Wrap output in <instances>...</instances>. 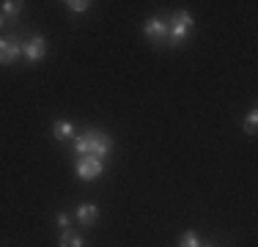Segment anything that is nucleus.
I'll use <instances>...</instances> for the list:
<instances>
[{"instance_id": "1", "label": "nucleus", "mask_w": 258, "mask_h": 247, "mask_svg": "<svg viewBox=\"0 0 258 247\" xmlns=\"http://www.w3.org/2000/svg\"><path fill=\"white\" fill-rule=\"evenodd\" d=\"M75 151L80 157H94V159H104L113 151V138L99 132V129H91V132L75 135Z\"/></svg>"}, {"instance_id": "2", "label": "nucleus", "mask_w": 258, "mask_h": 247, "mask_svg": "<svg viewBox=\"0 0 258 247\" xmlns=\"http://www.w3.org/2000/svg\"><path fill=\"white\" fill-rule=\"evenodd\" d=\"M192 28H195L192 14H187V11H179V14H176L173 20L168 22V44H170V47L181 44V41H184V36H187Z\"/></svg>"}, {"instance_id": "3", "label": "nucleus", "mask_w": 258, "mask_h": 247, "mask_svg": "<svg viewBox=\"0 0 258 247\" xmlns=\"http://www.w3.org/2000/svg\"><path fill=\"white\" fill-rule=\"evenodd\" d=\"M77 176L91 181V178H99L102 176V159H94V157H80L77 165H75Z\"/></svg>"}, {"instance_id": "4", "label": "nucleus", "mask_w": 258, "mask_h": 247, "mask_svg": "<svg viewBox=\"0 0 258 247\" xmlns=\"http://www.w3.org/2000/svg\"><path fill=\"white\" fill-rule=\"evenodd\" d=\"M22 55L30 60V64H36V60H41L47 55V39L44 36H33V39L28 41L25 47H22Z\"/></svg>"}, {"instance_id": "5", "label": "nucleus", "mask_w": 258, "mask_h": 247, "mask_svg": "<svg viewBox=\"0 0 258 247\" xmlns=\"http://www.w3.org/2000/svg\"><path fill=\"white\" fill-rule=\"evenodd\" d=\"M143 33H146V39H151V41H168V22L159 20V17H151V20L146 22Z\"/></svg>"}, {"instance_id": "6", "label": "nucleus", "mask_w": 258, "mask_h": 247, "mask_svg": "<svg viewBox=\"0 0 258 247\" xmlns=\"http://www.w3.org/2000/svg\"><path fill=\"white\" fill-rule=\"evenodd\" d=\"M22 55V44L14 39H0V64H14Z\"/></svg>"}, {"instance_id": "7", "label": "nucleus", "mask_w": 258, "mask_h": 247, "mask_svg": "<svg viewBox=\"0 0 258 247\" xmlns=\"http://www.w3.org/2000/svg\"><path fill=\"white\" fill-rule=\"evenodd\" d=\"M96 217H99V209H96L94 203H83V206L77 209V220H80V225H94Z\"/></svg>"}, {"instance_id": "8", "label": "nucleus", "mask_w": 258, "mask_h": 247, "mask_svg": "<svg viewBox=\"0 0 258 247\" xmlns=\"http://www.w3.org/2000/svg\"><path fill=\"white\" fill-rule=\"evenodd\" d=\"M52 135H55V140H69V138H75V127L69 121H55Z\"/></svg>"}, {"instance_id": "9", "label": "nucleus", "mask_w": 258, "mask_h": 247, "mask_svg": "<svg viewBox=\"0 0 258 247\" xmlns=\"http://www.w3.org/2000/svg\"><path fill=\"white\" fill-rule=\"evenodd\" d=\"M60 247H83V236L75 231H63L60 233Z\"/></svg>"}, {"instance_id": "10", "label": "nucleus", "mask_w": 258, "mask_h": 247, "mask_svg": "<svg viewBox=\"0 0 258 247\" xmlns=\"http://www.w3.org/2000/svg\"><path fill=\"white\" fill-rule=\"evenodd\" d=\"M244 132H247V135L258 132V110H250V113H247V118H244Z\"/></svg>"}, {"instance_id": "11", "label": "nucleus", "mask_w": 258, "mask_h": 247, "mask_svg": "<svg viewBox=\"0 0 258 247\" xmlns=\"http://www.w3.org/2000/svg\"><path fill=\"white\" fill-rule=\"evenodd\" d=\"M179 247H201L198 233H195V231H187V233H184V236L179 239Z\"/></svg>"}, {"instance_id": "12", "label": "nucleus", "mask_w": 258, "mask_h": 247, "mask_svg": "<svg viewBox=\"0 0 258 247\" xmlns=\"http://www.w3.org/2000/svg\"><path fill=\"white\" fill-rule=\"evenodd\" d=\"M22 11V3H17V0H6L3 3V17H17Z\"/></svg>"}, {"instance_id": "13", "label": "nucleus", "mask_w": 258, "mask_h": 247, "mask_svg": "<svg viewBox=\"0 0 258 247\" xmlns=\"http://www.w3.org/2000/svg\"><path fill=\"white\" fill-rule=\"evenodd\" d=\"M66 9L75 11V14H85V11L91 9V3H85V0H69V3H66Z\"/></svg>"}, {"instance_id": "14", "label": "nucleus", "mask_w": 258, "mask_h": 247, "mask_svg": "<svg viewBox=\"0 0 258 247\" xmlns=\"http://www.w3.org/2000/svg\"><path fill=\"white\" fill-rule=\"evenodd\" d=\"M58 225H60V231H69V214L66 212L58 214Z\"/></svg>"}, {"instance_id": "15", "label": "nucleus", "mask_w": 258, "mask_h": 247, "mask_svg": "<svg viewBox=\"0 0 258 247\" xmlns=\"http://www.w3.org/2000/svg\"><path fill=\"white\" fill-rule=\"evenodd\" d=\"M3 25H6V17H3V14H0V28H3Z\"/></svg>"}]
</instances>
